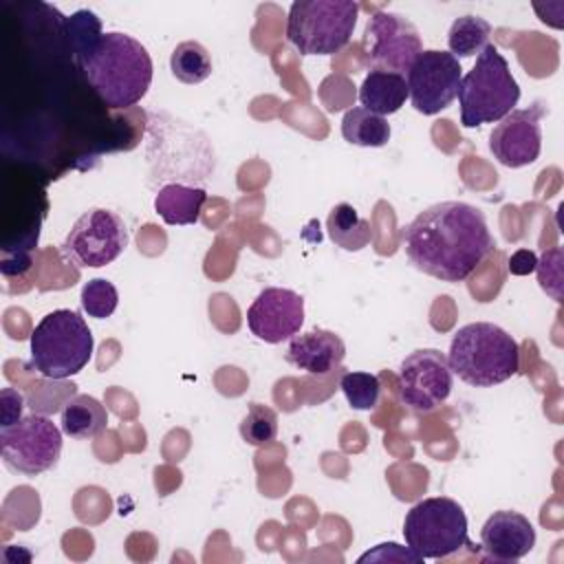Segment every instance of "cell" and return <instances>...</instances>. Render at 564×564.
<instances>
[{
    "instance_id": "1",
    "label": "cell",
    "mask_w": 564,
    "mask_h": 564,
    "mask_svg": "<svg viewBox=\"0 0 564 564\" xmlns=\"http://www.w3.org/2000/svg\"><path fill=\"white\" fill-rule=\"evenodd\" d=\"M494 247L485 214L463 200L436 203L419 212L403 229L410 264L443 282L467 280Z\"/></svg>"
},
{
    "instance_id": "2",
    "label": "cell",
    "mask_w": 564,
    "mask_h": 564,
    "mask_svg": "<svg viewBox=\"0 0 564 564\" xmlns=\"http://www.w3.org/2000/svg\"><path fill=\"white\" fill-rule=\"evenodd\" d=\"M82 68L110 108L139 104L152 84V59L145 46L128 33H99L82 53Z\"/></svg>"
},
{
    "instance_id": "3",
    "label": "cell",
    "mask_w": 564,
    "mask_h": 564,
    "mask_svg": "<svg viewBox=\"0 0 564 564\" xmlns=\"http://www.w3.org/2000/svg\"><path fill=\"white\" fill-rule=\"evenodd\" d=\"M452 375L476 388H491L511 379L520 368L518 341L498 324L471 322L460 326L447 355Z\"/></svg>"
},
{
    "instance_id": "4",
    "label": "cell",
    "mask_w": 564,
    "mask_h": 564,
    "mask_svg": "<svg viewBox=\"0 0 564 564\" xmlns=\"http://www.w3.org/2000/svg\"><path fill=\"white\" fill-rule=\"evenodd\" d=\"M456 97L460 101V123L476 128L507 117L520 99V86L502 53L487 44L471 70L460 77Z\"/></svg>"
},
{
    "instance_id": "5",
    "label": "cell",
    "mask_w": 564,
    "mask_h": 564,
    "mask_svg": "<svg viewBox=\"0 0 564 564\" xmlns=\"http://www.w3.org/2000/svg\"><path fill=\"white\" fill-rule=\"evenodd\" d=\"M93 355V333L70 308L46 313L31 333V366L48 379L77 375Z\"/></svg>"
},
{
    "instance_id": "6",
    "label": "cell",
    "mask_w": 564,
    "mask_h": 564,
    "mask_svg": "<svg viewBox=\"0 0 564 564\" xmlns=\"http://www.w3.org/2000/svg\"><path fill=\"white\" fill-rule=\"evenodd\" d=\"M359 4L352 0H295L286 18V40L302 55H333L355 31Z\"/></svg>"
},
{
    "instance_id": "7",
    "label": "cell",
    "mask_w": 564,
    "mask_h": 564,
    "mask_svg": "<svg viewBox=\"0 0 564 564\" xmlns=\"http://www.w3.org/2000/svg\"><path fill=\"white\" fill-rule=\"evenodd\" d=\"M403 538L421 560L449 557L469 544L467 516L452 498H425L405 513Z\"/></svg>"
},
{
    "instance_id": "8",
    "label": "cell",
    "mask_w": 564,
    "mask_h": 564,
    "mask_svg": "<svg viewBox=\"0 0 564 564\" xmlns=\"http://www.w3.org/2000/svg\"><path fill=\"white\" fill-rule=\"evenodd\" d=\"M128 247V227L123 218L104 207L84 212L66 234L59 253L66 262L84 267H106Z\"/></svg>"
},
{
    "instance_id": "9",
    "label": "cell",
    "mask_w": 564,
    "mask_h": 564,
    "mask_svg": "<svg viewBox=\"0 0 564 564\" xmlns=\"http://www.w3.org/2000/svg\"><path fill=\"white\" fill-rule=\"evenodd\" d=\"M0 452L11 471L37 476L57 463L62 430L48 416H24L0 430Z\"/></svg>"
},
{
    "instance_id": "10",
    "label": "cell",
    "mask_w": 564,
    "mask_h": 564,
    "mask_svg": "<svg viewBox=\"0 0 564 564\" xmlns=\"http://www.w3.org/2000/svg\"><path fill=\"white\" fill-rule=\"evenodd\" d=\"M364 59L372 70L403 75L423 51L416 26L399 13L377 11L364 31Z\"/></svg>"
},
{
    "instance_id": "11",
    "label": "cell",
    "mask_w": 564,
    "mask_h": 564,
    "mask_svg": "<svg viewBox=\"0 0 564 564\" xmlns=\"http://www.w3.org/2000/svg\"><path fill=\"white\" fill-rule=\"evenodd\" d=\"M399 399L414 412H432L447 401L452 392V368L436 348L410 352L397 375Z\"/></svg>"
},
{
    "instance_id": "12",
    "label": "cell",
    "mask_w": 564,
    "mask_h": 564,
    "mask_svg": "<svg viewBox=\"0 0 564 564\" xmlns=\"http://www.w3.org/2000/svg\"><path fill=\"white\" fill-rule=\"evenodd\" d=\"M460 62L447 51H421L408 70V97L416 112L436 115L458 95Z\"/></svg>"
},
{
    "instance_id": "13",
    "label": "cell",
    "mask_w": 564,
    "mask_h": 564,
    "mask_svg": "<svg viewBox=\"0 0 564 564\" xmlns=\"http://www.w3.org/2000/svg\"><path fill=\"white\" fill-rule=\"evenodd\" d=\"M546 115L542 101L529 108L511 110L498 121L489 134V150L494 159L505 167H524L538 161L542 150L540 121Z\"/></svg>"
},
{
    "instance_id": "14",
    "label": "cell",
    "mask_w": 564,
    "mask_h": 564,
    "mask_svg": "<svg viewBox=\"0 0 564 564\" xmlns=\"http://www.w3.org/2000/svg\"><path fill=\"white\" fill-rule=\"evenodd\" d=\"M247 324L258 339L282 344L300 333L304 324V300L291 289L269 286L251 302Z\"/></svg>"
},
{
    "instance_id": "15",
    "label": "cell",
    "mask_w": 564,
    "mask_h": 564,
    "mask_svg": "<svg viewBox=\"0 0 564 564\" xmlns=\"http://www.w3.org/2000/svg\"><path fill=\"white\" fill-rule=\"evenodd\" d=\"M480 544L494 560H520L535 546V529L529 518L518 511H494L480 529Z\"/></svg>"
},
{
    "instance_id": "16",
    "label": "cell",
    "mask_w": 564,
    "mask_h": 564,
    "mask_svg": "<svg viewBox=\"0 0 564 564\" xmlns=\"http://www.w3.org/2000/svg\"><path fill=\"white\" fill-rule=\"evenodd\" d=\"M346 357V346L339 335L324 328H313L291 337L284 359L308 375H328L339 368Z\"/></svg>"
},
{
    "instance_id": "17",
    "label": "cell",
    "mask_w": 564,
    "mask_h": 564,
    "mask_svg": "<svg viewBox=\"0 0 564 564\" xmlns=\"http://www.w3.org/2000/svg\"><path fill=\"white\" fill-rule=\"evenodd\" d=\"M207 200L203 187L167 183L154 196V209L167 225H196Z\"/></svg>"
},
{
    "instance_id": "18",
    "label": "cell",
    "mask_w": 564,
    "mask_h": 564,
    "mask_svg": "<svg viewBox=\"0 0 564 564\" xmlns=\"http://www.w3.org/2000/svg\"><path fill=\"white\" fill-rule=\"evenodd\" d=\"M408 99V82L399 73L370 70L359 86V101L375 115H392Z\"/></svg>"
},
{
    "instance_id": "19",
    "label": "cell",
    "mask_w": 564,
    "mask_h": 564,
    "mask_svg": "<svg viewBox=\"0 0 564 564\" xmlns=\"http://www.w3.org/2000/svg\"><path fill=\"white\" fill-rule=\"evenodd\" d=\"M108 412L99 399L77 394L62 410V432L70 438H93L106 430Z\"/></svg>"
},
{
    "instance_id": "20",
    "label": "cell",
    "mask_w": 564,
    "mask_h": 564,
    "mask_svg": "<svg viewBox=\"0 0 564 564\" xmlns=\"http://www.w3.org/2000/svg\"><path fill=\"white\" fill-rule=\"evenodd\" d=\"M326 229H328V236L335 242V247H339L344 251H359V249L368 247V242L372 238L370 223L366 218H361L357 214V209L348 203H339L330 209Z\"/></svg>"
},
{
    "instance_id": "21",
    "label": "cell",
    "mask_w": 564,
    "mask_h": 564,
    "mask_svg": "<svg viewBox=\"0 0 564 564\" xmlns=\"http://www.w3.org/2000/svg\"><path fill=\"white\" fill-rule=\"evenodd\" d=\"M341 134L348 143L361 148H381L390 141V123L386 117L366 110L364 106L346 110L341 119Z\"/></svg>"
},
{
    "instance_id": "22",
    "label": "cell",
    "mask_w": 564,
    "mask_h": 564,
    "mask_svg": "<svg viewBox=\"0 0 564 564\" xmlns=\"http://www.w3.org/2000/svg\"><path fill=\"white\" fill-rule=\"evenodd\" d=\"M491 24L480 15H460L452 22L447 33L449 53L458 57H474L480 55L482 48L489 44Z\"/></svg>"
},
{
    "instance_id": "23",
    "label": "cell",
    "mask_w": 564,
    "mask_h": 564,
    "mask_svg": "<svg viewBox=\"0 0 564 564\" xmlns=\"http://www.w3.org/2000/svg\"><path fill=\"white\" fill-rule=\"evenodd\" d=\"M170 70L183 84H200L212 75V57L200 42L187 40L172 51Z\"/></svg>"
},
{
    "instance_id": "24",
    "label": "cell",
    "mask_w": 564,
    "mask_h": 564,
    "mask_svg": "<svg viewBox=\"0 0 564 564\" xmlns=\"http://www.w3.org/2000/svg\"><path fill=\"white\" fill-rule=\"evenodd\" d=\"M339 388L348 401L350 408L355 410H372L379 401L381 383L377 375L370 372H359V370H348L339 379Z\"/></svg>"
},
{
    "instance_id": "25",
    "label": "cell",
    "mask_w": 564,
    "mask_h": 564,
    "mask_svg": "<svg viewBox=\"0 0 564 564\" xmlns=\"http://www.w3.org/2000/svg\"><path fill=\"white\" fill-rule=\"evenodd\" d=\"M240 436L249 445H267L275 441L278 436V414L262 403H251L242 423H240Z\"/></svg>"
},
{
    "instance_id": "26",
    "label": "cell",
    "mask_w": 564,
    "mask_h": 564,
    "mask_svg": "<svg viewBox=\"0 0 564 564\" xmlns=\"http://www.w3.org/2000/svg\"><path fill=\"white\" fill-rule=\"evenodd\" d=\"M119 304V293L115 284L106 278L88 280L82 289V308L97 319L110 317Z\"/></svg>"
},
{
    "instance_id": "27",
    "label": "cell",
    "mask_w": 564,
    "mask_h": 564,
    "mask_svg": "<svg viewBox=\"0 0 564 564\" xmlns=\"http://www.w3.org/2000/svg\"><path fill=\"white\" fill-rule=\"evenodd\" d=\"M562 262H564V253L562 247H553L549 251L542 253V258H538L535 271H538V282L540 286L553 297V300H562Z\"/></svg>"
},
{
    "instance_id": "28",
    "label": "cell",
    "mask_w": 564,
    "mask_h": 564,
    "mask_svg": "<svg viewBox=\"0 0 564 564\" xmlns=\"http://www.w3.org/2000/svg\"><path fill=\"white\" fill-rule=\"evenodd\" d=\"M390 562V560H397V562H421V557L408 546V549H403V546H399V544H394V542H386V544H379L377 549H372V551H368V553H364L361 557H359V562Z\"/></svg>"
},
{
    "instance_id": "29",
    "label": "cell",
    "mask_w": 564,
    "mask_h": 564,
    "mask_svg": "<svg viewBox=\"0 0 564 564\" xmlns=\"http://www.w3.org/2000/svg\"><path fill=\"white\" fill-rule=\"evenodd\" d=\"M22 408H24L22 394L15 392L13 388H4L2 390V427L13 425L15 421H20Z\"/></svg>"
},
{
    "instance_id": "30",
    "label": "cell",
    "mask_w": 564,
    "mask_h": 564,
    "mask_svg": "<svg viewBox=\"0 0 564 564\" xmlns=\"http://www.w3.org/2000/svg\"><path fill=\"white\" fill-rule=\"evenodd\" d=\"M535 264H538V256L531 249H518L509 258V271L513 275H529L535 271Z\"/></svg>"
}]
</instances>
